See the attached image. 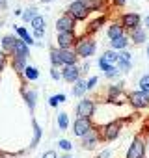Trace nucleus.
Returning <instances> with one entry per match:
<instances>
[{
  "label": "nucleus",
  "instance_id": "1",
  "mask_svg": "<svg viewBox=\"0 0 149 158\" xmlns=\"http://www.w3.org/2000/svg\"><path fill=\"white\" fill-rule=\"evenodd\" d=\"M95 48H97V45H95L93 37H90V35L80 37L77 41V45H74V52H77V56L82 58V60H88L90 56H93Z\"/></svg>",
  "mask_w": 149,
  "mask_h": 158
},
{
  "label": "nucleus",
  "instance_id": "2",
  "mask_svg": "<svg viewBox=\"0 0 149 158\" xmlns=\"http://www.w3.org/2000/svg\"><path fill=\"white\" fill-rule=\"evenodd\" d=\"M67 15H71L74 21H84L90 15V10L86 6V0H74L67 8Z\"/></svg>",
  "mask_w": 149,
  "mask_h": 158
},
{
  "label": "nucleus",
  "instance_id": "3",
  "mask_svg": "<svg viewBox=\"0 0 149 158\" xmlns=\"http://www.w3.org/2000/svg\"><path fill=\"white\" fill-rule=\"evenodd\" d=\"M119 132H121V121L116 119V121H110V123H106V125L103 127L101 138H103L104 141H114V139L119 136Z\"/></svg>",
  "mask_w": 149,
  "mask_h": 158
},
{
  "label": "nucleus",
  "instance_id": "4",
  "mask_svg": "<svg viewBox=\"0 0 149 158\" xmlns=\"http://www.w3.org/2000/svg\"><path fill=\"white\" fill-rule=\"evenodd\" d=\"M95 114V101L93 99H82L77 104V115L82 119H92Z\"/></svg>",
  "mask_w": 149,
  "mask_h": 158
},
{
  "label": "nucleus",
  "instance_id": "5",
  "mask_svg": "<svg viewBox=\"0 0 149 158\" xmlns=\"http://www.w3.org/2000/svg\"><path fill=\"white\" fill-rule=\"evenodd\" d=\"M127 99H129V102H130L136 110H142V108H147V106H149V95H147V93H143L142 89L130 91Z\"/></svg>",
  "mask_w": 149,
  "mask_h": 158
},
{
  "label": "nucleus",
  "instance_id": "6",
  "mask_svg": "<svg viewBox=\"0 0 149 158\" xmlns=\"http://www.w3.org/2000/svg\"><path fill=\"white\" fill-rule=\"evenodd\" d=\"M143 154H145V141H143L142 136H136L132 139L125 158H143Z\"/></svg>",
  "mask_w": 149,
  "mask_h": 158
},
{
  "label": "nucleus",
  "instance_id": "7",
  "mask_svg": "<svg viewBox=\"0 0 149 158\" xmlns=\"http://www.w3.org/2000/svg\"><path fill=\"white\" fill-rule=\"evenodd\" d=\"M93 130V123H92V119H82V117H77L74 119V123H73V132H74V136H79L80 139L88 134V132H92Z\"/></svg>",
  "mask_w": 149,
  "mask_h": 158
},
{
  "label": "nucleus",
  "instance_id": "8",
  "mask_svg": "<svg viewBox=\"0 0 149 158\" xmlns=\"http://www.w3.org/2000/svg\"><path fill=\"white\" fill-rule=\"evenodd\" d=\"M80 67L77 65H65L62 67V80L69 82V84H74V82H79L80 80Z\"/></svg>",
  "mask_w": 149,
  "mask_h": 158
},
{
  "label": "nucleus",
  "instance_id": "9",
  "mask_svg": "<svg viewBox=\"0 0 149 158\" xmlns=\"http://www.w3.org/2000/svg\"><path fill=\"white\" fill-rule=\"evenodd\" d=\"M58 48H63V50H71L74 45H77V34L74 32H63V34H58Z\"/></svg>",
  "mask_w": 149,
  "mask_h": 158
},
{
  "label": "nucleus",
  "instance_id": "10",
  "mask_svg": "<svg viewBox=\"0 0 149 158\" xmlns=\"http://www.w3.org/2000/svg\"><path fill=\"white\" fill-rule=\"evenodd\" d=\"M74 28H77V21H74L71 15H67V13H63V15L56 21V30H58V34L74 32Z\"/></svg>",
  "mask_w": 149,
  "mask_h": 158
},
{
  "label": "nucleus",
  "instance_id": "11",
  "mask_svg": "<svg viewBox=\"0 0 149 158\" xmlns=\"http://www.w3.org/2000/svg\"><path fill=\"white\" fill-rule=\"evenodd\" d=\"M140 13H125V15H121V26L125 28V30H129V32H132V30H136V28H140Z\"/></svg>",
  "mask_w": 149,
  "mask_h": 158
},
{
  "label": "nucleus",
  "instance_id": "12",
  "mask_svg": "<svg viewBox=\"0 0 149 158\" xmlns=\"http://www.w3.org/2000/svg\"><path fill=\"white\" fill-rule=\"evenodd\" d=\"M101 139H103V138H101V130L93 128L92 132H88V134L82 138V147H84V149H95Z\"/></svg>",
  "mask_w": 149,
  "mask_h": 158
},
{
  "label": "nucleus",
  "instance_id": "13",
  "mask_svg": "<svg viewBox=\"0 0 149 158\" xmlns=\"http://www.w3.org/2000/svg\"><path fill=\"white\" fill-rule=\"evenodd\" d=\"M58 54H60V60H62V65H77V52H74L73 48L71 50H63V48H58Z\"/></svg>",
  "mask_w": 149,
  "mask_h": 158
},
{
  "label": "nucleus",
  "instance_id": "14",
  "mask_svg": "<svg viewBox=\"0 0 149 158\" xmlns=\"http://www.w3.org/2000/svg\"><path fill=\"white\" fill-rule=\"evenodd\" d=\"M17 39H19V37H15V35H4V37H2V50H4L8 56L13 54L15 45H17Z\"/></svg>",
  "mask_w": 149,
  "mask_h": 158
},
{
  "label": "nucleus",
  "instance_id": "15",
  "mask_svg": "<svg viewBox=\"0 0 149 158\" xmlns=\"http://www.w3.org/2000/svg\"><path fill=\"white\" fill-rule=\"evenodd\" d=\"M10 63H11V67H13V71H15L17 74H23L24 69L28 67L26 58H21V56H11V58H10Z\"/></svg>",
  "mask_w": 149,
  "mask_h": 158
},
{
  "label": "nucleus",
  "instance_id": "16",
  "mask_svg": "<svg viewBox=\"0 0 149 158\" xmlns=\"http://www.w3.org/2000/svg\"><path fill=\"white\" fill-rule=\"evenodd\" d=\"M121 35H125V28L121 26V23H112L108 26V37H110V41L112 39H117Z\"/></svg>",
  "mask_w": 149,
  "mask_h": 158
},
{
  "label": "nucleus",
  "instance_id": "17",
  "mask_svg": "<svg viewBox=\"0 0 149 158\" xmlns=\"http://www.w3.org/2000/svg\"><path fill=\"white\" fill-rule=\"evenodd\" d=\"M130 39H132V43H136V45H142V43H145L147 41V32H145V28H136V30H132L130 32Z\"/></svg>",
  "mask_w": 149,
  "mask_h": 158
},
{
  "label": "nucleus",
  "instance_id": "18",
  "mask_svg": "<svg viewBox=\"0 0 149 158\" xmlns=\"http://www.w3.org/2000/svg\"><path fill=\"white\" fill-rule=\"evenodd\" d=\"M28 54H30V48H28V45L19 37L17 39V45H15V50H13V54L11 56H21V58H28ZM10 56V58H11Z\"/></svg>",
  "mask_w": 149,
  "mask_h": 158
},
{
  "label": "nucleus",
  "instance_id": "19",
  "mask_svg": "<svg viewBox=\"0 0 149 158\" xmlns=\"http://www.w3.org/2000/svg\"><path fill=\"white\" fill-rule=\"evenodd\" d=\"M15 32H17V35H19L28 47H32V45L36 43V41H34V35H30V32H28L24 26H15Z\"/></svg>",
  "mask_w": 149,
  "mask_h": 158
},
{
  "label": "nucleus",
  "instance_id": "20",
  "mask_svg": "<svg viewBox=\"0 0 149 158\" xmlns=\"http://www.w3.org/2000/svg\"><path fill=\"white\" fill-rule=\"evenodd\" d=\"M23 97H24V101H26V106L30 108V112H34V110H36V99H37V93H36L34 89H30V91L23 89Z\"/></svg>",
  "mask_w": 149,
  "mask_h": 158
},
{
  "label": "nucleus",
  "instance_id": "21",
  "mask_svg": "<svg viewBox=\"0 0 149 158\" xmlns=\"http://www.w3.org/2000/svg\"><path fill=\"white\" fill-rule=\"evenodd\" d=\"M32 128H34V138H32V141H30V149L37 147L39 139H41V134H43V130H41V127H39V123H37L36 119H32Z\"/></svg>",
  "mask_w": 149,
  "mask_h": 158
},
{
  "label": "nucleus",
  "instance_id": "22",
  "mask_svg": "<svg viewBox=\"0 0 149 158\" xmlns=\"http://www.w3.org/2000/svg\"><path fill=\"white\" fill-rule=\"evenodd\" d=\"M110 45H112V50H127V47H129V37H127V35H121V37H117V39H112Z\"/></svg>",
  "mask_w": 149,
  "mask_h": 158
},
{
  "label": "nucleus",
  "instance_id": "23",
  "mask_svg": "<svg viewBox=\"0 0 149 158\" xmlns=\"http://www.w3.org/2000/svg\"><path fill=\"white\" fill-rule=\"evenodd\" d=\"M23 76H24V80H28V82H36L37 78H39V71H37V67H34V65H28V67L24 69Z\"/></svg>",
  "mask_w": 149,
  "mask_h": 158
},
{
  "label": "nucleus",
  "instance_id": "24",
  "mask_svg": "<svg viewBox=\"0 0 149 158\" xmlns=\"http://www.w3.org/2000/svg\"><path fill=\"white\" fill-rule=\"evenodd\" d=\"M106 23V17L104 15H101V17H97L95 21H92L90 24H88V28H86V34H93V32H97L103 24Z\"/></svg>",
  "mask_w": 149,
  "mask_h": 158
},
{
  "label": "nucleus",
  "instance_id": "25",
  "mask_svg": "<svg viewBox=\"0 0 149 158\" xmlns=\"http://www.w3.org/2000/svg\"><path fill=\"white\" fill-rule=\"evenodd\" d=\"M86 91H88V84H86L84 80L74 82V86H73V95H74V97H82Z\"/></svg>",
  "mask_w": 149,
  "mask_h": 158
},
{
  "label": "nucleus",
  "instance_id": "26",
  "mask_svg": "<svg viewBox=\"0 0 149 158\" xmlns=\"http://www.w3.org/2000/svg\"><path fill=\"white\" fill-rule=\"evenodd\" d=\"M104 2L106 0H86V6H88L90 11H99V10L104 8Z\"/></svg>",
  "mask_w": 149,
  "mask_h": 158
},
{
  "label": "nucleus",
  "instance_id": "27",
  "mask_svg": "<svg viewBox=\"0 0 149 158\" xmlns=\"http://www.w3.org/2000/svg\"><path fill=\"white\" fill-rule=\"evenodd\" d=\"M101 58H104L110 65H114V63H117V61H119V52H116V50H106Z\"/></svg>",
  "mask_w": 149,
  "mask_h": 158
},
{
  "label": "nucleus",
  "instance_id": "28",
  "mask_svg": "<svg viewBox=\"0 0 149 158\" xmlns=\"http://www.w3.org/2000/svg\"><path fill=\"white\" fill-rule=\"evenodd\" d=\"M45 24H47V21H45V17H43V15H37V17L30 23L32 30H45Z\"/></svg>",
  "mask_w": 149,
  "mask_h": 158
},
{
  "label": "nucleus",
  "instance_id": "29",
  "mask_svg": "<svg viewBox=\"0 0 149 158\" xmlns=\"http://www.w3.org/2000/svg\"><path fill=\"white\" fill-rule=\"evenodd\" d=\"M50 63H52V67H63L62 60H60V54H58V47L50 48Z\"/></svg>",
  "mask_w": 149,
  "mask_h": 158
},
{
  "label": "nucleus",
  "instance_id": "30",
  "mask_svg": "<svg viewBox=\"0 0 149 158\" xmlns=\"http://www.w3.org/2000/svg\"><path fill=\"white\" fill-rule=\"evenodd\" d=\"M58 127H60V130H67V127H69V115L65 112L58 114Z\"/></svg>",
  "mask_w": 149,
  "mask_h": 158
},
{
  "label": "nucleus",
  "instance_id": "31",
  "mask_svg": "<svg viewBox=\"0 0 149 158\" xmlns=\"http://www.w3.org/2000/svg\"><path fill=\"white\" fill-rule=\"evenodd\" d=\"M37 15H39V13H37L36 8H30V10H24V11H23V19H24L26 23H32Z\"/></svg>",
  "mask_w": 149,
  "mask_h": 158
},
{
  "label": "nucleus",
  "instance_id": "32",
  "mask_svg": "<svg viewBox=\"0 0 149 158\" xmlns=\"http://www.w3.org/2000/svg\"><path fill=\"white\" fill-rule=\"evenodd\" d=\"M65 99H67V97H65L63 93H58V95H52V97L49 99V104H50L52 108H56L58 104H62V102H65Z\"/></svg>",
  "mask_w": 149,
  "mask_h": 158
},
{
  "label": "nucleus",
  "instance_id": "33",
  "mask_svg": "<svg viewBox=\"0 0 149 158\" xmlns=\"http://www.w3.org/2000/svg\"><path fill=\"white\" fill-rule=\"evenodd\" d=\"M138 86H140V89H142L143 93H147V95H149V74H143V76L140 78Z\"/></svg>",
  "mask_w": 149,
  "mask_h": 158
},
{
  "label": "nucleus",
  "instance_id": "34",
  "mask_svg": "<svg viewBox=\"0 0 149 158\" xmlns=\"http://www.w3.org/2000/svg\"><path fill=\"white\" fill-rule=\"evenodd\" d=\"M130 67H132V61H123V60H119V61H117V69H119V71H123V73L130 71Z\"/></svg>",
  "mask_w": 149,
  "mask_h": 158
},
{
  "label": "nucleus",
  "instance_id": "35",
  "mask_svg": "<svg viewBox=\"0 0 149 158\" xmlns=\"http://www.w3.org/2000/svg\"><path fill=\"white\" fill-rule=\"evenodd\" d=\"M58 145H60V149H62V151H65V152H69V151L73 149V145H71V141H69V139H60V141H58Z\"/></svg>",
  "mask_w": 149,
  "mask_h": 158
},
{
  "label": "nucleus",
  "instance_id": "36",
  "mask_svg": "<svg viewBox=\"0 0 149 158\" xmlns=\"http://www.w3.org/2000/svg\"><path fill=\"white\" fill-rule=\"evenodd\" d=\"M104 74H106V78H116V76H119V69H117L116 65H112Z\"/></svg>",
  "mask_w": 149,
  "mask_h": 158
},
{
  "label": "nucleus",
  "instance_id": "37",
  "mask_svg": "<svg viewBox=\"0 0 149 158\" xmlns=\"http://www.w3.org/2000/svg\"><path fill=\"white\" fill-rule=\"evenodd\" d=\"M50 76H52V80H60V78H62L60 67H50Z\"/></svg>",
  "mask_w": 149,
  "mask_h": 158
},
{
  "label": "nucleus",
  "instance_id": "38",
  "mask_svg": "<svg viewBox=\"0 0 149 158\" xmlns=\"http://www.w3.org/2000/svg\"><path fill=\"white\" fill-rule=\"evenodd\" d=\"M119 60H123V61H132V54L127 52V50H121V52H119Z\"/></svg>",
  "mask_w": 149,
  "mask_h": 158
},
{
  "label": "nucleus",
  "instance_id": "39",
  "mask_svg": "<svg viewBox=\"0 0 149 158\" xmlns=\"http://www.w3.org/2000/svg\"><path fill=\"white\" fill-rule=\"evenodd\" d=\"M99 67H101V69H103V71L106 73V71H108V69H110L112 65H110V63H108V61H106L104 58H99Z\"/></svg>",
  "mask_w": 149,
  "mask_h": 158
},
{
  "label": "nucleus",
  "instance_id": "40",
  "mask_svg": "<svg viewBox=\"0 0 149 158\" xmlns=\"http://www.w3.org/2000/svg\"><path fill=\"white\" fill-rule=\"evenodd\" d=\"M8 58H10V56H8L2 48H0V67H4V65L8 63Z\"/></svg>",
  "mask_w": 149,
  "mask_h": 158
},
{
  "label": "nucleus",
  "instance_id": "41",
  "mask_svg": "<svg viewBox=\"0 0 149 158\" xmlns=\"http://www.w3.org/2000/svg\"><path fill=\"white\" fill-rule=\"evenodd\" d=\"M97 82H99V78H97V76H92V78H90V80L86 82V84H88V89H93Z\"/></svg>",
  "mask_w": 149,
  "mask_h": 158
},
{
  "label": "nucleus",
  "instance_id": "42",
  "mask_svg": "<svg viewBox=\"0 0 149 158\" xmlns=\"http://www.w3.org/2000/svg\"><path fill=\"white\" fill-rule=\"evenodd\" d=\"M41 158H58V154H56V151H47Z\"/></svg>",
  "mask_w": 149,
  "mask_h": 158
},
{
  "label": "nucleus",
  "instance_id": "43",
  "mask_svg": "<svg viewBox=\"0 0 149 158\" xmlns=\"http://www.w3.org/2000/svg\"><path fill=\"white\" fill-rule=\"evenodd\" d=\"M45 35V30H34V37H37V39H41Z\"/></svg>",
  "mask_w": 149,
  "mask_h": 158
},
{
  "label": "nucleus",
  "instance_id": "44",
  "mask_svg": "<svg viewBox=\"0 0 149 158\" xmlns=\"http://www.w3.org/2000/svg\"><path fill=\"white\" fill-rule=\"evenodd\" d=\"M112 2H114L116 6H125V2H127V0H112Z\"/></svg>",
  "mask_w": 149,
  "mask_h": 158
},
{
  "label": "nucleus",
  "instance_id": "45",
  "mask_svg": "<svg viewBox=\"0 0 149 158\" xmlns=\"http://www.w3.org/2000/svg\"><path fill=\"white\" fill-rule=\"evenodd\" d=\"M143 24H145V28H147V30H149V15H147V17H145V21H143Z\"/></svg>",
  "mask_w": 149,
  "mask_h": 158
},
{
  "label": "nucleus",
  "instance_id": "46",
  "mask_svg": "<svg viewBox=\"0 0 149 158\" xmlns=\"http://www.w3.org/2000/svg\"><path fill=\"white\" fill-rule=\"evenodd\" d=\"M6 6V2H4V0H0V8H4Z\"/></svg>",
  "mask_w": 149,
  "mask_h": 158
},
{
  "label": "nucleus",
  "instance_id": "47",
  "mask_svg": "<svg viewBox=\"0 0 149 158\" xmlns=\"http://www.w3.org/2000/svg\"><path fill=\"white\" fill-rule=\"evenodd\" d=\"M60 158H73L71 154H63V156H60Z\"/></svg>",
  "mask_w": 149,
  "mask_h": 158
},
{
  "label": "nucleus",
  "instance_id": "48",
  "mask_svg": "<svg viewBox=\"0 0 149 158\" xmlns=\"http://www.w3.org/2000/svg\"><path fill=\"white\" fill-rule=\"evenodd\" d=\"M145 52H147V58H149V45H147V50H145Z\"/></svg>",
  "mask_w": 149,
  "mask_h": 158
},
{
  "label": "nucleus",
  "instance_id": "49",
  "mask_svg": "<svg viewBox=\"0 0 149 158\" xmlns=\"http://www.w3.org/2000/svg\"><path fill=\"white\" fill-rule=\"evenodd\" d=\"M43 2H54V0H43Z\"/></svg>",
  "mask_w": 149,
  "mask_h": 158
},
{
  "label": "nucleus",
  "instance_id": "50",
  "mask_svg": "<svg viewBox=\"0 0 149 158\" xmlns=\"http://www.w3.org/2000/svg\"><path fill=\"white\" fill-rule=\"evenodd\" d=\"M2 69H4V67H0V74H2Z\"/></svg>",
  "mask_w": 149,
  "mask_h": 158
}]
</instances>
